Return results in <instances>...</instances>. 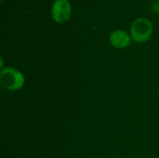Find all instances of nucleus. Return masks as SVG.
Listing matches in <instances>:
<instances>
[{
  "label": "nucleus",
  "mask_w": 159,
  "mask_h": 158,
  "mask_svg": "<svg viewBox=\"0 0 159 158\" xmlns=\"http://www.w3.org/2000/svg\"><path fill=\"white\" fill-rule=\"evenodd\" d=\"M25 78L22 73L12 67H6L0 73V85L9 91H16L24 86Z\"/></svg>",
  "instance_id": "nucleus-1"
},
{
  "label": "nucleus",
  "mask_w": 159,
  "mask_h": 158,
  "mask_svg": "<svg viewBox=\"0 0 159 158\" xmlns=\"http://www.w3.org/2000/svg\"><path fill=\"white\" fill-rule=\"evenodd\" d=\"M153 33L152 22L144 17L136 19L130 27V36L138 43H144L151 37Z\"/></svg>",
  "instance_id": "nucleus-2"
},
{
  "label": "nucleus",
  "mask_w": 159,
  "mask_h": 158,
  "mask_svg": "<svg viewBox=\"0 0 159 158\" xmlns=\"http://www.w3.org/2000/svg\"><path fill=\"white\" fill-rule=\"evenodd\" d=\"M72 7L68 0H55L51 7V16L58 23L67 21L71 16Z\"/></svg>",
  "instance_id": "nucleus-3"
},
{
  "label": "nucleus",
  "mask_w": 159,
  "mask_h": 158,
  "mask_svg": "<svg viewBox=\"0 0 159 158\" xmlns=\"http://www.w3.org/2000/svg\"><path fill=\"white\" fill-rule=\"evenodd\" d=\"M110 43L116 48H126L130 45L131 36L123 30H116L110 34Z\"/></svg>",
  "instance_id": "nucleus-4"
},
{
  "label": "nucleus",
  "mask_w": 159,
  "mask_h": 158,
  "mask_svg": "<svg viewBox=\"0 0 159 158\" xmlns=\"http://www.w3.org/2000/svg\"><path fill=\"white\" fill-rule=\"evenodd\" d=\"M1 1H3V0H1Z\"/></svg>",
  "instance_id": "nucleus-5"
}]
</instances>
